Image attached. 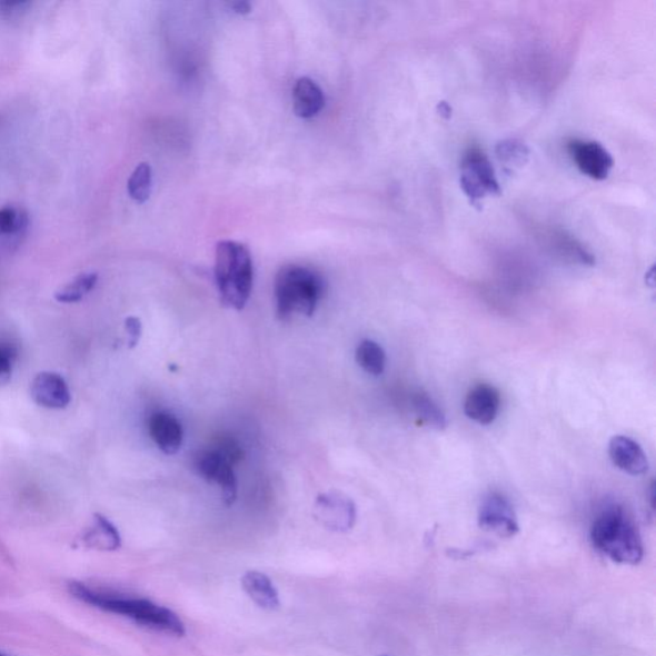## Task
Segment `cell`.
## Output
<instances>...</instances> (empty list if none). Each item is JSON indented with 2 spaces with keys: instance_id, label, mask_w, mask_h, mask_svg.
Listing matches in <instances>:
<instances>
[{
  "instance_id": "6da1fadb",
  "label": "cell",
  "mask_w": 656,
  "mask_h": 656,
  "mask_svg": "<svg viewBox=\"0 0 656 656\" xmlns=\"http://www.w3.org/2000/svg\"><path fill=\"white\" fill-rule=\"evenodd\" d=\"M70 593L82 603L100 610L119 614L135 624L168 636L182 637L187 628L173 610L141 597L116 594L89 587L86 584H70Z\"/></svg>"
},
{
  "instance_id": "7a4b0ae2",
  "label": "cell",
  "mask_w": 656,
  "mask_h": 656,
  "mask_svg": "<svg viewBox=\"0 0 656 656\" xmlns=\"http://www.w3.org/2000/svg\"><path fill=\"white\" fill-rule=\"evenodd\" d=\"M215 277L218 294L226 308H246L254 289V259L247 246L232 240L217 243Z\"/></svg>"
},
{
  "instance_id": "3957f363",
  "label": "cell",
  "mask_w": 656,
  "mask_h": 656,
  "mask_svg": "<svg viewBox=\"0 0 656 656\" xmlns=\"http://www.w3.org/2000/svg\"><path fill=\"white\" fill-rule=\"evenodd\" d=\"M592 541L597 550L619 565H638L644 558V545L633 518L620 507L600 513L592 528Z\"/></svg>"
},
{
  "instance_id": "277c9868",
  "label": "cell",
  "mask_w": 656,
  "mask_h": 656,
  "mask_svg": "<svg viewBox=\"0 0 656 656\" xmlns=\"http://www.w3.org/2000/svg\"><path fill=\"white\" fill-rule=\"evenodd\" d=\"M324 277L312 268L290 265L280 269L275 280L277 316L289 321L294 316L312 317L325 296Z\"/></svg>"
},
{
  "instance_id": "5b68a950",
  "label": "cell",
  "mask_w": 656,
  "mask_h": 656,
  "mask_svg": "<svg viewBox=\"0 0 656 656\" xmlns=\"http://www.w3.org/2000/svg\"><path fill=\"white\" fill-rule=\"evenodd\" d=\"M460 185L473 201L500 195V185L489 158L478 147L469 148L461 159Z\"/></svg>"
},
{
  "instance_id": "8992f818",
  "label": "cell",
  "mask_w": 656,
  "mask_h": 656,
  "mask_svg": "<svg viewBox=\"0 0 656 656\" xmlns=\"http://www.w3.org/2000/svg\"><path fill=\"white\" fill-rule=\"evenodd\" d=\"M314 516L319 525L334 533H348L356 525L355 501L341 493H326L318 496Z\"/></svg>"
},
{
  "instance_id": "52a82bcc",
  "label": "cell",
  "mask_w": 656,
  "mask_h": 656,
  "mask_svg": "<svg viewBox=\"0 0 656 656\" xmlns=\"http://www.w3.org/2000/svg\"><path fill=\"white\" fill-rule=\"evenodd\" d=\"M198 474L209 483L221 487L222 499L227 507H231L238 498V479L233 466L218 450H200L195 458Z\"/></svg>"
},
{
  "instance_id": "ba28073f",
  "label": "cell",
  "mask_w": 656,
  "mask_h": 656,
  "mask_svg": "<svg viewBox=\"0 0 656 656\" xmlns=\"http://www.w3.org/2000/svg\"><path fill=\"white\" fill-rule=\"evenodd\" d=\"M571 161L579 172L596 181L608 178L614 166L613 158L600 142L583 139H571L567 145Z\"/></svg>"
},
{
  "instance_id": "9c48e42d",
  "label": "cell",
  "mask_w": 656,
  "mask_h": 656,
  "mask_svg": "<svg viewBox=\"0 0 656 656\" xmlns=\"http://www.w3.org/2000/svg\"><path fill=\"white\" fill-rule=\"evenodd\" d=\"M478 524L486 531L500 537H513L519 531L515 509L506 496L499 493L485 496L479 507Z\"/></svg>"
},
{
  "instance_id": "30bf717a",
  "label": "cell",
  "mask_w": 656,
  "mask_h": 656,
  "mask_svg": "<svg viewBox=\"0 0 656 656\" xmlns=\"http://www.w3.org/2000/svg\"><path fill=\"white\" fill-rule=\"evenodd\" d=\"M30 397L37 406L52 410L64 409L71 402V391L64 377L50 371L40 372L33 377L30 384Z\"/></svg>"
},
{
  "instance_id": "8fae6325",
  "label": "cell",
  "mask_w": 656,
  "mask_h": 656,
  "mask_svg": "<svg viewBox=\"0 0 656 656\" xmlns=\"http://www.w3.org/2000/svg\"><path fill=\"white\" fill-rule=\"evenodd\" d=\"M500 407L499 390L493 385L479 384L467 395L465 414L479 425H490L498 417Z\"/></svg>"
},
{
  "instance_id": "7c38bea8",
  "label": "cell",
  "mask_w": 656,
  "mask_h": 656,
  "mask_svg": "<svg viewBox=\"0 0 656 656\" xmlns=\"http://www.w3.org/2000/svg\"><path fill=\"white\" fill-rule=\"evenodd\" d=\"M609 457L613 465L630 476H642L649 470V460L635 440L627 436H614L609 443Z\"/></svg>"
},
{
  "instance_id": "4fadbf2b",
  "label": "cell",
  "mask_w": 656,
  "mask_h": 656,
  "mask_svg": "<svg viewBox=\"0 0 656 656\" xmlns=\"http://www.w3.org/2000/svg\"><path fill=\"white\" fill-rule=\"evenodd\" d=\"M149 435L159 449L173 456L182 447L183 430L180 420L168 411H157L149 418Z\"/></svg>"
},
{
  "instance_id": "5bb4252c",
  "label": "cell",
  "mask_w": 656,
  "mask_h": 656,
  "mask_svg": "<svg viewBox=\"0 0 656 656\" xmlns=\"http://www.w3.org/2000/svg\"><path fill=\"white\" fill-rule=\"evenodd\" d=\"M29 225V213L23 208L7 206L0 209V255H10L21 246Z\"/></svg>"
},
{
  "instance_id": "9a60e30c",
  "label": "cell",
  "mask_w": 656,
  "mask_h": 656,
  "mask_svg": "<svg viewBox=\"0 0 656 656\" xmlns=\"http://www.w3.org/2000/svg\"><path fill=\"white\" fill-rule=\"evenodd\" d=\"M243 592L259 608L276 610L280 608V595L271 578L259 570H248L241 578Z\"/></svg>"
},
{
  "instance_id": "2e32d148",
  "label": "cell",
  "mask_w": 656,
  "mask_h": 656,
  "mask_svg": "<svg viewBox=\"0 0 656 656\" xmlns=\"http://www.w3.org/2000/svg\"><path fill=\"white\" fill-rule=\"evenodd\" d=\"M326 98L321 88L309 78H300L292 90L294 112L300 119H312L322 111Z\"/></svg>"
},
{
  "instance_id": "e0dca14e",
  "label": "cell",
  "mask_w": 656,
  "mask_h": 656,
  "mask_svg": "<svg viewBox=\"0 0 656 656\" xmlns=\"http://www.w3.org/2000/svg\"><path fill=\"white\" fill-rule=\"evenodd\" d=\"M83 545L90 549L115 551L121 548V535L119 529L102 515H95L91 526L82 536Z\"/></svg>"
},
{
  "instance_id": "ac0fdd59",
  "label": "cell",
  "mask_w": 656,
  "mask_h": 656,
  "mask_svg": "<svg viewBox=\"0 0 656 656\" xmlns=\"http://www.w3.org/2000/svg\"><path fill=\"white\" fill-rule=\"evenodd\" d=\"M99 280L97 272H86L76 276L73 280L67 282L54 294V299L62 305H74L86 299L89 294L96 289Z\"/></svg>"
},
{
  "instance_id": "d6986e66",
  "label": "cell",
  "mask_w": 656,
  "mask_h": 656,
  "mask_svg": "<svg viewBox=\"0 0 656 656\" xmlns=\"http://www.w3.org/2000/svg\"><path fill=\"white\" fill-rule=\"evenodd\" d=\"M411 408L420 423L434 430H444L448 426L447 416L426 392L418 391L411 397Z\"/></svg>"
},
{
  "instance_id": "ffe728a7",
  "label": "cell",
  "mask_w": 656,
  "mask_h": 656,
  "mask_svg": "<svg viewBox=\"0 0 656 656\" xmlns=\"http://www.w3.org/2000/svg\"><path fill=\"white\" fill-rule=\"evenodd\" d=\"M357 364L364 371L372 376H381L386 367V355L376 341L364 340L356 351Z\"/></svg>"
},
{
  "instance_id": "44dd1931",
  "label": "cell",
  "mask_w": 656,
  "mask_h": 656,
  "mask_svg": "<svg viewBox=\"0 0 656 656\" xmlns=\"http://www.w3.org/2000/svg\"><path fill=\"white\" fill-rule=\"evenodd\" d=\"M151 188H153V171L148 163H140L130 176L129 196L139 205L146 203L150 198Z\"/></svg>"
},
{
  "instance_id": "7402d4cb",
  "label": "cell",
  "mask_w": 656,
  "mask_h": 656,
  "mask_svg": "<svg viewBox=\"0 0 656 656\" xmlns=\"http://www.w3.org/2000/svg\"><path fill=\"white\" fill-rule=\"evenodd\" d=\"M553 241L555 249L559 251L561 257L586 266H593L595 264L594 257L588 254L582 243L569 237V235L565 232L554 233Z\"/></svg>"
},
{
  "instance_id": "603a6c76",
  "label": "cell",
  "mask_w": 656,
  "mask_h": 656,
  "mask_svg": "<svg viewBox=\"0 0 656 656\" xmlns=\"http://www.w3.org/2000/svg\"><path fill=\"white\" fill-rule=\"evenodd\" d=\"M216 450L220 451L222 456L231 463V465H237L243 457V451L240 445L232 440V439H221L216 445Z\"/></svg>"
},
{
  "instance_id": "cb8c5ba5",
  "label": "cell",
  "mask_w": 656,
  "mask_h": 656,
  "mask_svg": "<svg viewBox=\"0 0 656 656\" xmlns=\"http://www.w3.org/2000/svg\"><path fill=\"white\" fill-rule=\"evenodd\" d=\"M13 372L12 350L0 345V386L11 381Z\"/></svg>"
},
{
  "instance_id": "d4e9b609",
  "label": "cell",
  "mask_w": 656,
  "mask_h": 656,
  "mask_svg": "<svg viewBox=\"0 0 656 656\" xmlns=\"http://www.w3.org/2000/svg\"><path fill=\"white\" fill-rule=\"evenodd\" d=\"M125 330L128 332L129 336V345L130 349L137 347L140 341L141 334H142V326L141 321L137 317H129L126 318L125 321Z\"/></svg>"
},
{
  "instance_id": "484cf974",
  "label": "cell",
  "mask_w": 656,
  "mask_h": 656,
  "mask_svg": "<svg viewBox=\"0 0 656 656\" xmlns=\"http://www.w3.org/2000/svg\"><path fill=\"white\" fill-rule=\"evenodd\" d=\"M229 7L233 12L239 14H248L251 11V6L248 2H233L230 3Z\"/></svg>"
},
{
  "instance_id": "4316f807",
  "label": "cell",
  "mask_w": 656,
  "mask_h": 656,
  "mask_svg": "<svg viewBox=\"0 0 656 656\" xmlns=\"http://www.w3.org/2000/svg\"><path fill=\"white\" fill-rule=\"evenodd\" d=\"M0 656H7V655H4V654L0 653Z\"/></svg>"
}]
</instances>
